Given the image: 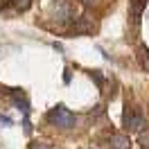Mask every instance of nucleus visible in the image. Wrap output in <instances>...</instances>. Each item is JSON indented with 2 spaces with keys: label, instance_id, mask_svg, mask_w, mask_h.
<instances>
[{
  "label": "nucleus",
  "instance_id": "f257e3e1",
  "mask_svg": "<svg viewBox=\"0 0 149 149\" xmlns=\"http://www.w3.org/2000/svg\"><path fill=\"white\" fill-rule=\"evenodd\" d=\"M45 120L52 124V127H59V129H72L74 124H77V118H74L72 111H68L65 106H54L52 111H47Z\"/></svg>",
  "mask_w": 149,
  "mask_h": 149
},
{
  "label": "nucleus",
  "instance_id": "f03ea898",
  "mask_svg": "<svg viewBox=\"0 0 149 149\" xmlns=\"http://www.w3.org/2000/svg\"><path fill=\"white\" fill-rule=\"evenodd\" d=\"M122 127L129 131V133L142 131V127H145V115H142V111H140L138 106H129V104H127L124 115H122Z\"/></svg>",
  "mask_w": 149,
  "mask_h": 149
},
{
  "label": "nucleus",
  "instance_id": "7ed1b4c3",
  "mask_svg": "<svg viewBox=\"0 0 149 149\" xmlns=\"http://www.w3.org/2000/svg\"><path fill=\"white\" fill-rule=\"evenodd\" d=\"M109 147L111 149H131V140L124 133H115V136L109 138Z\"/></svg>",
  "mask_w": 149,
  "mask_h": 149
},
{
  "label": "nucleus",
  "instance_id": "20e7f679",
  "mask_svg": "<svg viewBox=\"0 0 149 149\" xmlns=\"http://www.w3.org/2000/svg\"><path fill=\"white\" fill-rule=\"evenodd\" d=\"M74 34H91L93 32V23L88 18H79L77 23H74V27H72Z\"/></svg>",
  "mask_w": 149,
  "mask_h": 149
},
{
  "label": "nucleus",
  "instance_id": "39448f33",
  "mask_svg": "<svg viewBox=\"0 0 149 149\" xmlns=\"http://www.w3.org/2000/svg\"><path fill=\"white\" fill-rule=\"evenodd\" d=\"M129 7H131V16H133V20L138 23L140 16H142V11H145V0H129Z\"/></svg>",
  "mask_w": 149,
  "mask_h": 149
},
{
  "label": "nucleus",
  "instance_id": "423d86ee",
  "mask_svg": "<svg viewBox=\"0 0 149 149\" xmlns=\"http://www.w3.org/2000/svg\"><path fill=\"white\" fill-rule=\"evenodd\" d=\"M11 100H14V104L18 106L20 111L27 113V100H25V95H23V91H18V88H14L11 91Z\"/></svg>",
  "mask_w": 149,
  "mask_h": 149
},
{
  "label": "nucleus",
  "instance_id": "0eeeda50",
  "mask_svg": "<svg viewBox=\"0 0 149 149\" xmlns=\"http://www.w3.org/2000/svg\"><path fill=\"white\" fill-rule=\"evenodd\" d=\"M59 23H68V20L72 18V9L68 7V5H59V9H56V16H54Z\"/></svg>",
  "mask_w": 149,
  "mask_h": 149
},
{
  "label": "nucleus",
  "instance_id": "6e6552de",
  "mask_svg": "<svg viewBox=\"0 0 149 149\" xmlns=\"http://www.w3.org/2000/svg\"><path fill=\"white\" fill-rule=\"evenodd\" d=\"M140 65H142V70H147L149 72V47L147 45H140Z\"/></svg>",
  "mask_w": 149,
  "mask_h": 149
},
{
  "label": "nucleus",
  "instance_id": "1a4fd4ad",
  "mask_svg": "<svg viewBox=\"0 0 149 149\" xmlns=\"http://www.w3.org/2000/svg\"><path fill=\"white\" fill-rule=\"evenodd\" d=\"M11 5H14L16 11H27L29 5H32V0H11Z\"/></svg>",
  "mask_w": 149,
  "mask_h": 149
},
{
  "label": "nucleus",
  "instance_id": "9d476101",
  "mask_svg": "<svg viewBox=\"0 0 149 149\" xmlns=\"http://www.w3.org/2000/svg\"><path fill=\"white\" fill-rule=\"evenodd\" d=\"M91 77L95 79V84L100 86V88H104V74L100 72V70H91Z\"/></svg>",
  "mask_w": 149,
  "mask_h": 149
},
{
  "label": "nucleus",
  "instance_id": "9b49d317",
  "mask_svg": "<svg viewBox=\"0 0 149 149\" xmlns=\"http://www.w3.org/2000/svg\"><path fill=\"white\" fill-rule=\"evenodd\" d=\"M29 149H50V145H45V142H32Z\"/></svg>",
  "mask_w": 149,
  "mask_h": 149
},
{
  "label": "nucleus",
  "instance_id": "f8f14e48",
  "mask_svg": "<svg viewBox=\"0 0 149 149\" xmlns=\"http://www.w3.org/2000/svg\"><path fill=\"white\" fill-rule=\"evenodd\" d=\"M140 142H142V149H149V136H145Z\"/></svg>",
  "mask_w": 149,
  "mask_h": 149
},
{
  "label": "nucleus",
  "instance_id": "ddd939ff",
  "mask_svg": "<svg viewBox=\"0 0 149 149\" xmlns=\"http://www.w3.org/2000/svg\"><path fill=\"white\" fill-rule=\"evenodd\" d=\"M11 0H0V9H5V7H7V5H9Z\"/></svg>",
  "mask_w": 149,
  "mask_h": 149
},
{
  "label": "nucleus",
  "instance_id": "4468645a",
  "mask_svg": "<svg viewBox=\"0 0 149 149\" xmlns=\"http://www.w3.org/2000/svg\"><path fill=\"white\" fill-rule=\"evenodd\" d=\"M81 2H84V5H95L97 0H81Z\"/></svg>",
  "mask_w": 149,
  "mask_h": 149
}]
</instances>
